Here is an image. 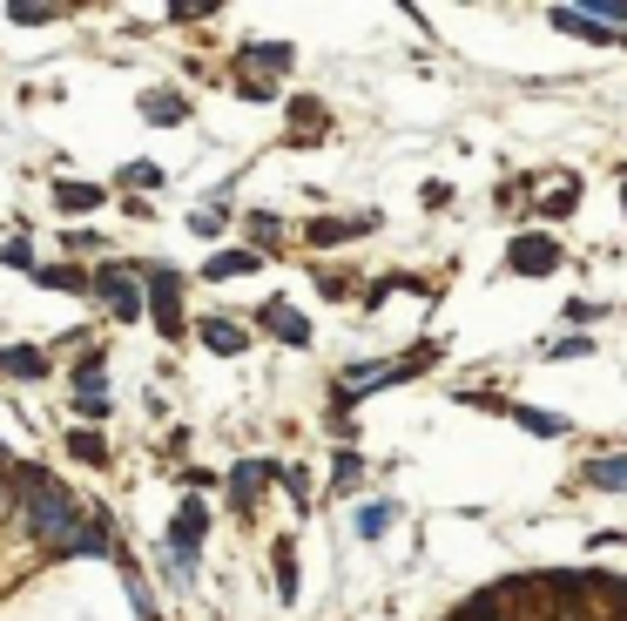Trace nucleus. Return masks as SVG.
Returning <instances> with one entry per match:
<instances>
[{
	"instance_id": "obj_1",
	"label": "nucleus",
	"mask_w": 627,
	"mask_h": 621,
	"mask_svg": "<svg viewBox=\"0 0 627 621\" xmlns=\"http://www.w3.org/2000/svg\"><path fill=\"white\" fill-rule=\"evenodd\" d=\"M14 500H21V527L34 540H48V548H61V554H108V527L88 520L82 507H74V493H61L48 473H21Z\"/></svg>"
},
{
	"instance_id": "obj_2",
	"label": "nucleus",
	"mask_w": 627,
	"mask_h": 621,
	"mask_svg": "<svg viewBox=\"0 0 627 621\" xmlns=\"http://www.w3.org/2000/svg\"><path fill=\"white\" fill-rule=\"evenodd\" d=\"M506 270H520V278H554V270H560V244L554 237H513Z\"/></svg>"
},
{
	"instance_id": "obj_3",
	"label": "nucleus",
	"mask_w": 627,
	"mask_h": 621,
	"mask_svg": "<svg viewBox=\"0 0 627 621\" xmlns=\"http://www.w3.org/2000/svg\"><path fill=\"white\" fill-rule=\"evenodd\" d=\"M149 310H155V325H163V338H182V310H176V270H163V263L149 270Z\"/></svg>"
},
{
	"instance_id": "obj_4",
	"label": "nucleus",
	"mask_w": 627,
	"mask_h": 621,
	"mask_svg": "<svg viewBox=\"0 0 627 621\" xmlns=\"http://www.w3.org/2000/svg\"><path fill=\"white\" fill-rule=\"evenodd\" d=\"M95 291H102V304L115 310V318H142V291H135V278L122 263H108L102 278H95Z\"/></svg>"
},
{
	"instance_id": "obj_5",
	"label": "nucleus",
	"mask_w": 627,
	"mask_h": 621,
	"mask_svg": "<svg viewBox=\"0 0 627 621\" xmlns=\"http://www.w3.org/2000/svg\"><path fill=\"white\" fill-rule=\"evenodd\" d=\"M270 480H277V466H270V459H244L237 473H229V500H237V507H250V500H257Z\"/></svg>"
},
{
	"instance_id": "obj_6",
	"label": "nucleus",
	"mask_w": 627,
	"mask_h": 621,
	"mask_svg": "<svg viewBox=\"0 0 627 621\" xmlns=\"http://www.w3.org/2000/svg\"><path fill=\"white\" fill-rule=\"evenodd\" d=\"M554 27L560 34H580V42H594V48H607V42H620L614 27H601L594 14H580V8H554Z\"/></svg>"
},
{
	"instance_id": "obj_7",
	"label": "nucleus",
	"mask_w": 627,
	"mask_h": 621,
	"mask_svg": "<svg viewBox=\"0 0 627 621\" xmlns=\"http://www.w3.org/2000/svg\"><path fill=\"white\" fill-rule=\"evenodd\" d=\"M263 331H277L284 344H310V325H304V310H291V304H263Z\"/></svg>"
},
{
	"instance_id": "obj_8",
	"label": "nucleus",
	"mask_w": 627,
	"mask_h": 621,
	"mask_svg": "<svg viewBox=\"0 0 627 621\" xmlns=\"http://www.w3.org/2000/svg\"><path fill=\"white\" fill-rule=\"evenodd\" d=\"M203 344H210V352H223V359H237L244 344H250V331L229 325V318H203Z\"/></svg>"
},
{
	"instance_id": "obj_9",
	"label": "nucleus",
	"mask_w": 627,
	"mask_h": 621,
	"mask_svg": "<svg viewBox=\"0 0 627 621\" xmlns=\"http://www.w3.org/2000/svg\"><path fill=\"white\" fill-rule=\"evenodd\" d=\"M587 487H601V493H627V453H607L587 466Z\"/></svg>"
},
{
	"instance_id": "obj_10",
	"label": "nucleus",
	"mask_w": 627,
	"mask_h": 621,
	"mask_svg": "<svg viewBox=\"0 0 627 621\" xmlns=\"http://www.w3.org/2000/svg\"><path fill=\"white\" fill-rule=\"evenodd\" d=\"M573 203H580V183H573V176H554V183L540 189V210H546V216H567Z\"/></svg>"
},
{
	"instance_id": "obj_11",
	"label": "nucleus",
	"mask_w": 627,
	"mask_h": 621,
	"mask_svg": "<svg viewBox=\"0 0 627 621\" xmlns=\"http://www.w3.org/2000/svg\"><path fill=\"white\" fill-rule=\"evenodd\" d=\"M0 372H14V378H42L48 359L34 352V344H14V352H0Z\"/></svg>"
},
{
	"instance_id": "obj_12",
	"label": "nucleus",
	"mask_w": 627,
	"mask_h": 621,
	"mask_svg": "<svg viewBox=\"0 0 627 621\" xmlns=\"http://www.w3.org/2000/svg\"><path fill=\"white\" fill-rule=\"evenodd\" d=\"M513 419L527 425V433H540V440H560V433H567V419H560V412H540V406H520Z\"/></svg>"
},
{
	"instance_id": "obj_13",
	"label": "nucleus",
	"mask_w": 627,
	"mask_h": 621,
	"mask_svg": "<svg viewBox=\"0 0 627 621\" xmlns=\"http://www.w3.org/2000/svg\"><path fill=\"white\" fill-rule=\"evenodd\" d=\"M55 203L74 216V210H95V203H102V189H95V183H61V189H55Z\"/></svg>"
},
{
	"instance_id": "obj_14",
	"label": "nucleus",
	"mask_w": 627,
	"mask_h": 621,
	"mask_svg": "<svg viewBox=\"0 0 627 621\" xmlns=\"http://www.w3.org/2000/svg\"><path fill=\"white\" fill-rule=\"evenodd\" d=\"M263 257L257 250H223V257H210V278H244V270H257Z\"/></svg>"
},
{
	"instance_id": "obj_15",
	"label": "nucleus",
	"mask_w": 627,
	"mask_h": 621,
	"mask_svg": "<svg viewBox=\"0 0 627 621\" xmlns=\"http://www.w3.org/2000/svg\"><path fill=\"white\" fill-rule=\"evenodd\" d=\"M244 61H250V68H291V48H284V42H250Z\"/></svg>"
},
{
	"instance_id": "obj_16",
	"label": "nucleus",
	"mask_w": 627,
	"mask_h": 621,
	"mask_svg": "<svg viewBox=\"0 0 627 621\" xmlns=\"http://www.w3.org/2000/svg\"><path fill=\"white\" fill-rule=\"evenodd\" d=\"M391 520H399V514H391V507H385V500H371V507L358 514V534H365V540H378V534H385Z\"/></svg>"
},
{
	"instance_id": "obj_17",
	"label": "nucleus",
	"mask_w": 627,
	"mask_h": 621,
	"mask_svg": "<svg viewBox=\"0 0 627 621\" xmlns=\"http://www.w3.org/2000/svg\"><path fill=\"white\" fill-rule=\"evenodd\" d=\"M331 480H338V487H358V480H365V459H358V453H338V459H331Z\"/></svg>"
},
{
	"instance_id": "obj_18",
	"label": "nucleus",
	"mask_w": 627,
	"mask_h": 621,
	"mask_svg": "<svg viewBox=\"0 0 627 621\" xmlns=\"http://www.w3.org/2000/svg\"><path fill=\"white\" fill-rule=\"evenodd\" d=\"M68 453H74V459H88V466H102V459H108V446H102L95 433H68Z\"/></svg>"
},
{
	"instance_id": "obj_19",
	"label": "nucleus",
	"mask_w": 627,
	"mask_h": 621,
	"mask_svg": "<svg viewBox=\"0 0 627 621\" xmlns=\"http://www.w3.org/2000/svg\"><path fill=\"white\" fill-rule=\"evenodd\" d=\"M142 115H149V122H182V102H176V95H149Z\"/></svg>"
},
{
	"instance_id": "obj_20",
	"label": "nucleus",
	"mask_w": 627,
	"mask_h": 621,
	"mask_svg": "<svg viewBox=\"0 0 627 621\" xmlns=\"http://www.w3.org/2000/svg\"><path fill=\"white\" fill-rule=\"evenodd\" d=\"M277 595L297 601V554H291V548H277Z\"/></svg>"
},
{
	"instance_id": "obj_21",
	"label": "nucleus",
	"mask_w": 627,
	"mask_h": 621,
	"mask_svg": "<svg viewBox=\"0 0 627 621\" xmlns=\"http://www.w3.org/2000/svg\"><path fill=\"white\" fill-rule=\"evenodd\" d=\"M8 21H14V27H42V21H55V8H21V0H14Z\"/></svg>"
},
{
	"instance_id": "obj_22",
	"label": "nucleus",
	"mask_w": 627,
	"mask_h": 621,
	"mask_svg": "<svg viewBox=\"0 0 627 621\" xmlns=\"http://www.w3.org/2000/svg\"><path fill=\"white\" fill-rule=\"evenodd\" d=\"M297 129H324V108L318 102H297Z\"/></svg>"
},
{
	"instance_id": "obj_23",
	"label": "nucleus",
	"mask_w": 627,
	"mask_h": 621,
	"mask_svg": "<svg viewBox=\"0 0 627 621\" xmlns=\"http://www.w3.org/2000/svg\"><path fill=\"white\" fill-rule=\"evenodd\" d=\"M567 318H573V325H594V318H601V304H587V297H573V304H567Z\"/></svg>"
},
{
	"instance_id": "obj_24",
	"label": "nucleus",
	"mask_w": 627,
	"mask_h": 621,
	"mask_svg": "<svg viewBox=\"0 0 627 621\" xmlns=\"http://www.w3.org/2000/svg\"><path fill=\"white\" fill-rule=\"evenodd\" d=\"M27 257H34V250H27V237H14L8 250H0V263H14V270H27Z\"/></svg>"
},
{
	"instance_id": "obj_25",
	"label": "nucleus",
	"mask_w": 627,
	"mask_h": 621,
	"mask_svg": "<svg viewBox=\"0 0 627 621\" xmlns=\"http://www.w3.org/2000/svg\"><path fill=\"white\" fill-rule=\"evenodd\" d=\"M14 507V487H0V514H8Z\"/></svg>"
},
{
	"instance_id": "obj_26",
	"label": "nucleus",
	"mask_w": 627,
	"mask_h": 621,
	"mask_svg": "<svg viewBox=\"0 0 627 621\" xmlns=\"http://www.w3.org/2000/svg\"><path fill=\"white\" fill-rule=\"evenodd\" d=\"M620 210H627V176H620Z\"/></svg>"
}]
</instances>
